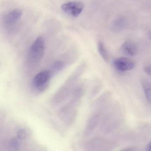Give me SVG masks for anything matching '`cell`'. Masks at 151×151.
<instances>
[{
  "label": "cell",
  "instance_id": "8fae6325",
  "mask_svg": "<svg viewBox=\"0 0 151 151\" xmlns=\"http://www.w3.org/2000/svg\"><path fill=\"white\" fill-rule=\"evenodd\" d=\"M17 137L20 140H24L26 137V133L23 129H20L17 132Z\"/></svg>",
  "mask_w": 151,
  "mask_h": 151
},
{
  "label": "cell",
  "instance_id": "5bb4252c",
  "mask_svg": "<svg viewBox=\"0 0 151 151\" xmlns=\"http://www.w3.org/2000/svg\"><path fill=\"white\" fill-rule=\"evenodd\" d=\"M121 151H134L132 148H126V149H124V150H122Z\"/></svg>",
  "mask_w": 151,
  "mask_h": 151
},
{
  "label": "cell",
  "instance_id": "4fadbf2b",
  "mask_svg": "<svg viewBox=\"0 0 151 151\" xmlns=\"http://www.w3.org/2000/svg\"><path fill=\"white\" fill-rule=\"evenodd\" d=\"M144 71L147 75L151 76V66L150 65H147L144 68Z\"/></svg>",
  "mask_w": 151,
  "mask_h": 151
},
{
  "label": "cell",
  "instance_id": "8992f818",
  "mask_svg": "<svg viewBox=\"0 0 151 151\" xmlns=\"http://www.w3.org/2000/svg\"><path fill=\"white\" fill-rule=\"evenodd\" d=\"M121 51L125 55L130 56H134L137 53V48L136 45L131 42H124L121 47Z\"/></svg>",
  "mask_w": 151,
  "mask_h": 151
},
{
  "label": "cell",
  "instance_id": "ba28073f",
  "mask_svg": "<svg viewBox=\"0 0 151 151\" xmlns=\"http://www.w3.org/2000/svg\"><path fill=\"white\" fill-rule=\"evenodd\" d=\"M143 88L144 91L146 99L149 102V104L151 103V83L146 79H143L142 81Z\"/></svg>",
  "mask_w": 151,
  "mask_h": 151
},
{
  "label": "cell",
  "instance_id": "9a60e30c",
  "mask_svg": "<svg viewBox=\"0 0 151 151\" xmlns=\"http://www.w3.org/2000/svg\"><path fill=\"white\" fill-rule=\"evenodd\" d=\"M146 151H151V143H150L147 145V147H146Z\"/></svg>",
  "mask_w": 151,
  "mask_h": 151
},
{
  "label": "cell",
  "instance_id": "6da1fadb",
  "mask_svg": "<svg viewBox=\"0 0 151 151\" xmlns=\"http://www.w3.org/2000/svg\"><path fill=\"white\" fill-rule=\"evenodd\" d=\"M45 49L44 41L43 38L39 37L31 46L29 53L28 59L33 63H39L43 56Z\"/></svg>",
  "mask_w": 151,
  "mask_h": 151
},
{
  "label": "cell",
  "instance_id": "277c9868",
  "mask_svg": "<svg viewBox=\"0 0 151 151\" xmlns=\"http://www.w3.org/2000/svg\"><path fill=\"white\" fill-rule=\"evenodd\" d=\"M115 69L120 72H126L133 70L135 67L136 63L132 59L126 57L115 58L113 61Z\"/></svg>",
  "mask_w": 151,
  "mask_h": 151
},
{
  "label": "cell",
  "instance_id": "7a4b0ae2",
  "mask_svg": "<svg viewBox=\"0 0 151 151\" xmlns=\"http://www.w3.org/2000/svg\"><path fill=\"white\" fill-rule=\"evenodd\" d=\"M51 77V72L48 70L41 72L35 76L33 81V85L37 91H43L47 89Z\"/></svg>",
  "mask_w": 151,
  "mask_h": 151
},
{
  "label": "cell",
  "instance_id": "5b68a950",
  "mask_svg": "<svg viewBox=\"0 0 151 151\" xmlns=\"http://www.w3.org/2000/svg\"><path fill=\"white\" fill-rule=\"evenodd\" d=\"M22 11L20 9H15L9 12L4 18V22L7 25L13 24L21 18Z\"/></svg>",
  "mask_w": 151,
  "mask_h": 151
},
{
  "label": "cell",
  "instance_id": "52a82bcc",
  "mask_svg": "<svg viewBox=\"0 0 151 151\" xmlns=\"http://www.w3.org/2000/svg\"><path fill=\"white\" fill-rule=\"evenodd\" d=\"M98 50L101 57L105 61L108 62L110 60V56L107 49L105 47L104 44L102 42H99L98 43Z\"/></svg>",
  "mask_w": 151,
  "mask_h": 151
},
{
  "label": "cell",
  "instance_id": "3957f363",
  "mask_svg": "<svg viewBox=\"0 0 151 151\" xmlns=\"http://www.w3.org/2000/svg\"><path fill=\"white\" fill-rule=\"evenodd\" d=\"M84 6L82 3L79 1L68 2L61 6L62 10L69 16L77 17L83 10Z\"/></svg>",
  "mask_w": 151,
  "mask_h": 151
},
{
  "label": "cell",
  "instance_id": "30bf717a",
  "mask_svg": "<svg viewBox=\"0 0 151 151\" xmlns=\"http://www.w3.org/2000/svg\"><path fill=\"white\" fill-rule=\"evenodd\" d=\"M63 66H64V64L63 62L61 61H57L53 65V70L55 71H59L63 68Z\"/></svg>",
  "mask_w": 151,
  "mask_h": 151
},
{
  "label": "cell",
  "instance_id": "9c48e42d",
  "mask_svg": "<svg viewBox=\"0 0 151 151\" xmlns=\"http://www.w3.org/2000/svg\"><path fill=\"white\" fill-rule=\"evenodd\" d=\"M124 24L125 23L123 19H118L115 21L113 27L115 30H120L124 27Z\"/></svg>",
  "mask_w": 151,
  "mask_h": 151
},
{
  "label": "cell",
  "instance_id": "7c38bea8",
  "mask_svg": "<svg viewBox=\"0 0 151 151\" xmlns=\"http://www.w3.org/2000/svg\"><path fill=\"white\" fill-rule=\"evenodd\" d=\"M10 144L12 147L15 150H17L19 148L20 142L17 138H13L12 139Z\"/></svg>",
  "mask_w": 151,
  "mask_h": 151
}]
</instances>
